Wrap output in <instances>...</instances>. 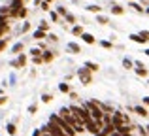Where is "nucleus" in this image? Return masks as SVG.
I'll use <instances>...</instances> for the list:
<instances>
[{"mask_svg":"<svg viewBox=\"0 0 149 136\" xmlns=\"http://www.w3.org/2000/svg\"><path fill=\"white\" fill-rule=\"evenodd\" d=\"M70 112H72V115L77 119V121H81V123H85V121L91 119V114H89V110L85 106H72Z\"/></svg>","mask_w":149,"mask_h":136,"instance_id":"obj_1","label":"nucleus"},{"mask_svg":"<svg viewBox=\"0 0 149 136\" xmlns=\"http://www.w3.org/2000/svg\"><path fill=\"white\" fill-rule=\"evenodd\" d=\"M51 121H53V123H57V125L61 127V129L64 130V133L68 134V136H74V134H76V130H74V127H72V125H68V123H66V121H64V119H62V117H61L58 114L51 115Z\"/></svg>","mask_w":149,"mask_h":136,"instance_id":"obj_2","label":"nucleus"},{"mask_svg":"<svg viewBox=\"0 0 149 136\" xmlns=\"http://www.w3.org/2000/svg\"><path fill=\"white\" fill-rule=\"evenodd\" d=\"M85 108H87L89 114H91V119H95V121H102V115H104V112H102L100 104H96V102H87V104H85Z\"/></svg>","mask_w":149,"mask_h":136,"instance_id":"obj_3","label":"nucleus"},{"mask_svg":"<svg viewBox=\"0 0 149 136\" xmlns=\"http://www.w3.org/2000/svg\"><path fill=\"white\" fill-rule=\"evenodd\" d=\"M83 125H85V129H87L89 133H93V134H96L102 129V121H95V119H89V121H85Z\"/></svg>","mask_w":149,"mask_h":136,"instance_id":"obj_4","label":"nucleus"},{"mask_svg":"<svg viewBox=\"0 0 149 136\" xmlns=\"http://www.w3.org/2000/svg\"><path fill=\"white\" fill-rule=\"evenodd\" d=\"M77 76H79V80L83 81L85 85L91 83V70H87V68H79V70H77Z\"/></svg>","mask_w":149,"mask_h":136,"instance_id":"obj_5","label":"nucleus"},{"mask_svg":"<svg viewBox=\"0 0 149 136\" xmlns=\"http://www.w3.org/2000/svg\"><path fill=\"white\" fill-rule=\"evenodd\" d=\"M111 125H113V127L127 125V123H125V115L119 114V112H117V114H111Z\"/></svg>","mask_w":149,"mask_h":136,"instance_id":"obj_6","label":"nucleus"},{"mask_svg":"<svg viewBox=\"0 0 149 136\" xmlns=\"http://www.w3.org/2000/svg\"><path fill=\"white\" fill-rule=\"evenodd\" d=\"M134 66H136V74L138 76H147V68L142 63H134Z\"/></svg>","mask_w":149,"mask_h":136,"instance_id":"obj_7","label":"nucleus"},{"mask_svg":"<svg viewBox=\"0 0 149 136\" xmlns=\"http://www.w3.org/2000/svg\"><path fill=\"white\" fill-rule=\"evenodd\" d=\"M81 40H83L85 42V44H95V36H93V34H89V32H83V34H81Z\"/></svg>","mask_w":149,"mask_h":136,"instance_id":"obj_8","label":"nucleus"},{"mask_svg":"<svg viewBox=\"0 0 149 136\" xmlns=\"http://www.w3.org/2000/svg\"><path fill=\"white\" fill-rule=\"evenodd\" d=\"M115 130L119 133L121 136H125V134H130V129H128V125H121V127H115Z\"/></svg>","mask_w":149,"mask_h":136,"instance_id":"obj_9","label":"nucleus"},{"mask_svg":"<svg viewBox=\"0 0 149 136\" xmlns=\"http://www.w3.org/2000/svg\"><path fill=\"white\" fill-rule=\"evenodd\" d=\"M34 38H36V40L47 38V32H45V30H42V29H38V30H34Z\"/></svg>","mask_w":149,"mask_h":136,"instance_id":"obj_10","label":"nucleus"},{"mask_svg":"<svg viewBox=\"0 0 149 136\" xmlns=\"http://www.w3.org/2000/svg\"><path fill=\"white\" fill-rule=\"evenodd\" d=\"M66 47H68V49H70L72 53H81V47H79L77 44H74V42H70V44L66 45Z\"/></svg>","mask_w":149,"mask_h":136,"instance_id":"obj_11","label":"nucleus"},{"mask_svg":"<svg viewBox=\"0 0 149 136\" xmlns=\"http://www.w3.org/2000/svg\"><path fill=\"white\" fill-rule=\"evenodd\" d=\"M85 68L91 70V72H96V70H98V64L93 63V61H87V63H85Z\"/></svg>","mask_w":149,"mask_h":136,"instance_id":"obj_12","label":"nucleus"},{"mask_svg":"<svg viewBox=\"0 0 149 136\" xmlns=\"http://www.w3.org/2000/svg\"><path fill=\"white\" fill-rule=\"evenodd\" d=\"M53 53L51 51H44V55H42V61H44V63H51V61H53Z\"/></svg>","mask_w":149,"mask_h":136,"instance_id":"obj_13","label":"nucleus"},{"mask_svg":"<svg viewBox=\"0 0 149 136\" xmlns=\"http://www.w3.org/2000/svg\"><path fill=\"white\" fill-rule=\"evenodd\" d=\"M130 40H132V42H136V44H146V40H143L140 34H130Z\"/></svg>","mask_w":149,"mask_h":136,"instance_id":"obj_14","label":"nucleus"},{"mask_svg":"<svg viewBox=\"0 0 149 136\" xmlns=\"http://www.w3.org/2000/svg\"><path fill=\"white\" fill-rule=\"evenodd\" d=\"M72 34H74V36H81V34H83V27H81V25H76L72 29Z\"/></svg>","mask_w":149,"mask_h":136,"instance_id":"obj_15","label":"nucleus"},{"mask_svg":"<svg viewBox=\"0 0 149 136\" xmlns=\"http://www.w3.org/2000/svg\"><path fill=\"white\" fill-rule=\"evenodd\" d=\"M134 112H136L138 115H142V117H146V115H147V110H146L143 106H136V108H134Z\"/></svg>","mask_w":149,"mask_h":136,"instance_id":"obj_16","label":"nucleus"},{"mask_svg":"<svg viewBox=\"0 0 149 136\" xmlns=\"http://www.w3.org/2000/svg\"><path fill=\"white\" fill-rule=\"evenodd\" d=\"M17 64H19V66H25V64H26V57L23 55V53H19V57H17Z\"/></svg>","mask_w":149,"mask_h":136,"instance_id":"obj_17","label":"nucleus"},{"mask_svg":"<svg viewBox=\"0 0 149 136\" xmlns=\"http://www.w3.org/2000/svg\"><path fill=\"white\" fill-rule=\"evenodd\" d=\"M23 51V44L19 42V44H15L13 47H11V53H21Z\"/></svg>","mask_w":149,"mask_h":136,"instance_id":"obj_18","label":"nucleus"},{"mask_svg":"<svg viewBox=\"0 0 149 136\" xmlns=\"http://www.w3.org/2000/svg\"><path fill=\"white\" fill-rule=\"evenodd\" d=\"M58 91L61 93H70V85L68 83H61L58 85Z\"/></svg>","mask_w":149,"mask_h":136,"instance_id":"obj_19","label":"nucleus"},{"mask_svg":"<svg viewBox=\"0 0 149 136\" xmlns=\"http://www.w3.org/2000/svg\"><path fill=\"white\" fill-rule=\"evenodd\" d=\"M8 47V38H0V53Z\"/></svg>","mask_w":149,"mask_h":136,"instance_id":"obj_20","label":"nucleus"},{"mask_svg":"<svg viewBox=\"0 0 149 136\" xmlns=\"http://www.w3.org/2000/svg\"><path fill=\"white\" fill-rule=\"evenodd\" d=\"M6 130H8V134H11V136H13V134H15V125H13V123H8Z\"/></svg>","mask_w":149,"mask_h":136,"instance_id":"obj_21","label":"nucleus"},{"mask_svg":"<svg viewBox=\"0 0 149 136\" xmlns=\"http://www.w3.org/2000/svg\"><path fill=\"white\" fill-rule=\"evenodd\" d=\"M123 11H125V10H123L121 6H113V8H111V13H115V15H121Z\"/></svg>","mask_w":149,"mask_h":136,"instance_id":"obj_22","label":"nucleus"},{"mask_svg":"<svg viewBox=\"0 0 149 136\" xmlns=\"http://www.w3.org/2000/svg\"><path fill=\"white\" fill-rule=\"evenodd\" d=\"M130 8H134V10L138 11V13H143V8L140 6V4H136V2H132V4H130Z\"/></svg>","mask_w":149,"mask_h":136,"instance_id":"obj_23","label":"nucleus"},{"mask_svg":"<svg viewBox=\"0 0 149 136\" xmlns=\"http://www.w3.org/2000/svg\"><path fill=\"white\" fill-rule=\"evenodd\" d=\"M49 17H51V21H55V23H57V21H58V17H61V15H58L57 11H49Z\"/></svg>","mask_w":149,"mask_h":136,"instance_id":"obj_24","label":"nucleus"},{"mask_svg":"<svg viewBox=\"0 0 149 136\" xmlns=\"http://www.w3.org/2000/svg\"><path fill=\"white\" fill-rule=\"evenodd\" d=\"M57 13H58V15H62V17H64V15L68 13V11H66V8H64V6H58V8H57Z\"/></svg>","mask_w":149,"mask_h":136,"instance_id":"obj_25","label":"nucleus"},{"mask_svg":"<svg viewBox=\"0 0 149 136\" xmlns=\"http://www.w3.org/2000/svg\"><path fill=\"white\" fill-rule=\"evenodd\" d=\"M123 66H125V68H132V66H134V63H132L130 59H125V61H123Z\"/></svg>","mask_w":149,"mask_h":136,"instance_id":"obj_26","label":"nucleus"},{"mask_svg":"<svg viewBox=\"0 0 149 136\" xmlns=\"http://www.w3.org/2000/svg\"><path fill=\"white\" fill-rule=\"evenodd\" d=\"M8 29H10V27H8V25H0V38H2L4 34L8 32Z\"/></svg>","mask_w":149,"mask_h":136,"instance_id":"obj_27","label":"nucleus"},{"mask_svg":"<svg viewBox=\"0 0 149 136\" xmlns=\"http://www.w3.org/2000/svg\"><path fill=\"white\" fill-rule=\"evenodd\" d=\"M87 10H89V11H93V13H98V11H100V6H95V4H93V6H89Z\"/></svg>","mask_w":149,"mask_h":136,"instance_id":"obj_28","label":"nucleus"},{"mask_svg":"<svg viewBox=\"0 0 149 136\" xmlns=\"http://www.w3.org/2000/svg\"><path fill=\"white\" fill-rule=\"evenodd\" d=\"M30 55H32V57H36V55H42V49H38V47H32V49H30Z\"/></svg>","mask_w":149,"mask_h":136,"instance_id":"obj_29","label":"nucleus"},{"mask_svg":"<svg viewBox=\"0 0 149 136\" xmlns=\"http://www.w3.org/2000/svg\"><path fill=\"white\" fill-rule=\"evenodd\" d=\"M64 17H66V21H68V23H76V17H74L72 13H66Z\"/></svg>","mask_w":149,"mask_h":136,"instance_id":"obj_30","label":"nucleus"},{"mask_svg":"<svg viewBox=\"0 0 149 136\" xmlns=\"http://www.w3.org/2000/svg\"><path fill=\"white\" fill-rule=\"evenodd\" d=\"M40 29H42V30H45V32H47V29H49L47 21H40Z\"/></svg>","mask_w":149,"mask_h":136,"instance_id":"obj_31","label":"nucleus"},{"mask_svg":"<svg viewBox=\"0 0 149 136\" xmlns=\"http://www.w3.org/2000/svg\"><path fill=\"white\" fill-rule=\"evenodd\" d=\"M96 21H98L100 25H106V23H108V17H102V15H98V17H96Z\"/></svg>","mask_w":149,"mask_h":136,"instance_id":"obj_32","label":"nucleus"},{"mask_svg":"<svg viewBox=\"0 0 149 136\" xmlns=\"http://www.w3.org/2000/svg\"><path fill=\"white\" fill-rule=\"evenodd\" d=\"M42 4V10H44V11H49L51 10V8H49V2H45V0H44V2H40Z\"/></svg>","mask_w":149,"mask_h":136,"instance_id":"obj_33","label":"nucleus"},{"mask_svg":"<svg viewBox=\"0 0 149 136\" xmlns=\"http://www.w3.org/2000/svg\"><path fill=\"white\" fill-rule=\"evenodd\" d=\"M140 36H142L143 40L147 42V40H149V30H142V32H140Z\"/></svg>","mask_w":149,"mask_h":136,"instance_id":"obj_34","label":"nucleus"},{"mask_svg":"<svg viewBox=\"0 0 149 136\" xmlns=\"http://www.w3.org/2000/svg\"><path fill=\"white\" fill-rule=\"evenodd\" d=\"M0 15H8L10 17V8H0Z\"/></svg>","mask_w":149,"mask_h":136,"instance_id":"obj_35","label":"nucleus"},{"mask_svg":"<svg viewBox=\"0 0 149 136\" xmlns=\"http://www.w3.org/2000/svg\"><path fill=\"white\" fill-rule=\"evenodd\" d=\"M100 44H102V47H104V49H111V42H100Z\"/></svg>","mask_w":149,"mask_h":136,"instance_id":"obj_36","label":"nucleus"},{"mask_svg":"<svg viewBox=\"0 0 149 136\" xmlns=\"http://www.w3.org/2000/svg\"><path fill=\"white\" fill-rule=\"evenodd\" d=\"M32 61H34V64H40V63H44V61H42V55H36V57H32Z\"/></svg>","mask_w":149,"mask_h":136,"instance_id":"obj_37","label":"nucleus"},{"mask_svg":"<svg viewBox=\"0 0 149 136\" xmlns=\"http://www.w3.org/2000/svg\"><path fill=\"white\" fill-rule=\"evenodd\" d=\"M0 25H8V15H0Z\"/></svg>","mask_w":149,"mask_h":136,"instance_id":"obj_38","label":"nucleus"},{"mask_svg":"<svg viewBox=\"0 0 149 136\" xmlns=\"http://www.w3.org/2000/svg\"><path fill=\"white\" fill-rule=\"evenodd\" d=\"M42 100H44V102H51V95H44V96H42Z\"/></svg>","mask_w":149,"mask_h":136,"instance_id":"obj_39","label":"nucleus"},{"mask_svg":"<svg viewBox=\"0 0 149 136\" xmlns=\"http://www.w3.org/2000/svg\"><path fill=\"white\" fill-rule=\"evenodd\" d=\"M36 110H38V108H36V104H32V106H29V112H30V114H34Z\"/></svg>","mask_w":149,"mask_h":136,"instance_id":"obj_40","label":"nucleus"},{"mask_svg":"<svg viewBox=\"0 0 149 136\" xmlns=\"http://www.w3.org/2000/svg\"><path fill=\"white\" fill-rule=\"evenodd\" d=\"M29 29H30V25H29V23H25V25H23V29H21V30H23V32H26V30H29Z\"/></svg>","mask_w":149,"mask_h":136,"instance_id":"obj_41","label":"nucleus"},{"mask_svg":"<svg viewBox=\"0 0 149 136\" xmlns=\"http://www.w3.org/2000/svg\"><path fill=\"white\" fill-rule=\"evenodd\" d=\"M47 38H49V40H53V42H57V40H58V38L55 36V34H47Z\"/></svg>","mask_w":149,"mask_h":136,"instance_id":"obj_42","label":"nucleus"},{"mask_svg":"<svg viewBox=\"0 0 149 136\" xmlns=\"http://www.w3.org/2000/svg\"><path fill=\"white\" fill-rule=\"evenodd\" d=\"M6 100H8L6 96H2V95H0V106H2V104H6Z\"/></svg>","mask_w":149,"mask_h":136,"instance_id":"obj_43","label":"nucleus"},{"mask_svg":"<svg viewBox=\"0 0 149 136\" xmlns=\"http://www.w3.org/2000/svg\"><path fill=\"white\" fill-rule=\"evenodd\" d=\"M32 136H42V130H40V129H36V130L32 133Z\"/></svg>","mask_w":149,"mask_h":136,"instance_id":"obj_44","label":"nucleus"},{"mask_svg":"<svg viewBox=\"0 0 149 136\" xmlns=\"http://www.w3.org/2000/svg\"><path fill=\"white\" fill-rule=\"evenodd\" d=\"M143 104H147V106H149V96H143Z\"/></svg>","mask_w":149,"mask_h":136,"instance_id":"obj_45","label":"nucleus"},{"mask_svg":"<svg viewBox=\"0 0 149 136\" xmlns=\"http://www.w3.org/2000/svg\"><path fill=\"white\" fill-rule=\"evenodd\" d=\"M109 136H121V134L117 133V130H113V133H109Z\"/></svg>","mask_w":149,"mask_h":136,"instance_id":"obj_46","label":"nucleus"},{"mask_svg":"<svg viewBox=\"0 0 149 136\" xmlns=\"http://www.w3.org/2000/svg\"><path fill=\"white\" fill-rule=\"evenodd\" d=\"M42 136H55V134H51V133H42Z\"/></svg>","mask_w":149,"mask_h":136,"instance_id":"obj_47","label":"nucleus"},{"mask_svg":"<svg viewBox=\"0 0 149 136\" xmlns=\"http://www.w3.org/2000/svg\"><path fill=\"white\" fill-rule=\"evenodd\" d=\"M42 2V0H34V6H38V4H40Z\"/></svg>","mask_w":149,"mask_h":136,"instance_id":"obj_48","label":"nucleus"},{"mask_svg":"<svg viewBox=\"0 0 149 136\" xmlns=\"http://www.w3.org/2000/svg\"><path fill=\"white\" fill-rule=\"evenodd\" d=\"M10 2H23V0H10Z\"/></svg>","mask_w":149,"mask_h":136,"instance_id":"obj_49","label":"nucleus"},{"mask_svg":"<svg viewBox=\"0 0 149 136\" xmlns=\"http://www.w3.org/2000/svg\"><path fill=\"white\" fill-rule=\"evenodd\" d=\"M146 129H147V130H146V133H147V134H149V125H147V127H146Z\"/></svg>","mask_w":149,"mask_h":136,"instance_id":"obj_50","label":"nucleus"},{"mask_svg":"<svg viewBox=\"0 0 149 136\" xmlns=\"http://www.w3.org/2000/svg\"><path fill=\"white\" fill-rule=\"evenodd\" d=\"M146 55H147V57H149V49H146Z\"/></svg>","mask_w":149,"mask_h":136,"instance_id":"obj_51","label":"nucleus"},{"mask_svg":"<svg viewBox=\"0 0 149 136\" xmlns=\"http://www.w3.org/2000/svg\"><path fill=\"white\" fill-rule=\"evenodd\" d=\"M45 2H53V0H45Z\"/></svg>","mask_w":149,"mask_h":136,"instance_id":"obj_52","label":"nucleus"},{"mask_svg":"<svg viewBox=\"0 0 149 136\" xmlns=\"http://www.w3.org/2000/svg\"><path fill=\"white\" fill-rule=\"evenodd\" d=\"M146 11H147V13H149V8H147V10H146Z\"/></svg>","mask_w":149,"mask_h":136,"instance_id":"obj_53","label":"nucleus"},{"mask_svg":"<svg viewBox=\"0 0 149 136\" xmlns=\"http://www.w3.org/2000/svg\"><path fill=\"white\" fill-rule=\"evenodd\" d=\"M72 2H77V0H72Z\"/></svg>","mask_w":149,"mask_h":136,"instance_id":"obj_54","label":"nucleus"},{"mask_svg":"<svg viewBox=\"0 0 149 136\" xmlns=\"http://www.w3.org/2000/svg\"><path fill=\"white\" fill-rule=\"evenodd\" d=\"M125 136H130V134H125Z\"/></svg>","mask_w":149,"mask_h":136,"instance_id":"obj_55","label":"nucleus"}]
</instances>
